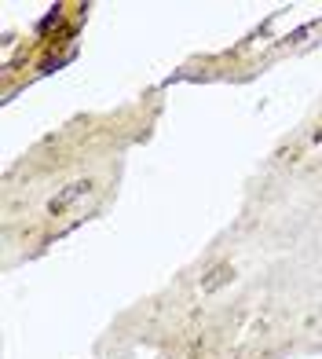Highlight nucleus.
<instances>
[{"instance_id":"2","label":"nucleus","mask_w":322,"mask_h":359,"mask_svg":"<svg viewBox=\"0 0 322 359\" xmlns=\"http://www.w3.org/2000/svg\"><path fill=\"white\" fill-rule=\"evenodd\" d=\"M318 140H322V128H318Z\"/></svg>"},{"instance_id":"1","label":"nucleus","mask_w":322,"mask_h":359,"mask_svg":"<svg viewBox=\"0 0 322 359\" xmlns=\"http://www.w3.org/2000/svg\"><path fill=\"white\" fill-rule=\"evenodd\" d=\"M88 191H92V184H88V180H74V184H66V187H62V191L55 194L52 202H48V213H52V217H62V213H66V209H70L74 202H80V198H85Z\"/></svg>"}]
</instances>
